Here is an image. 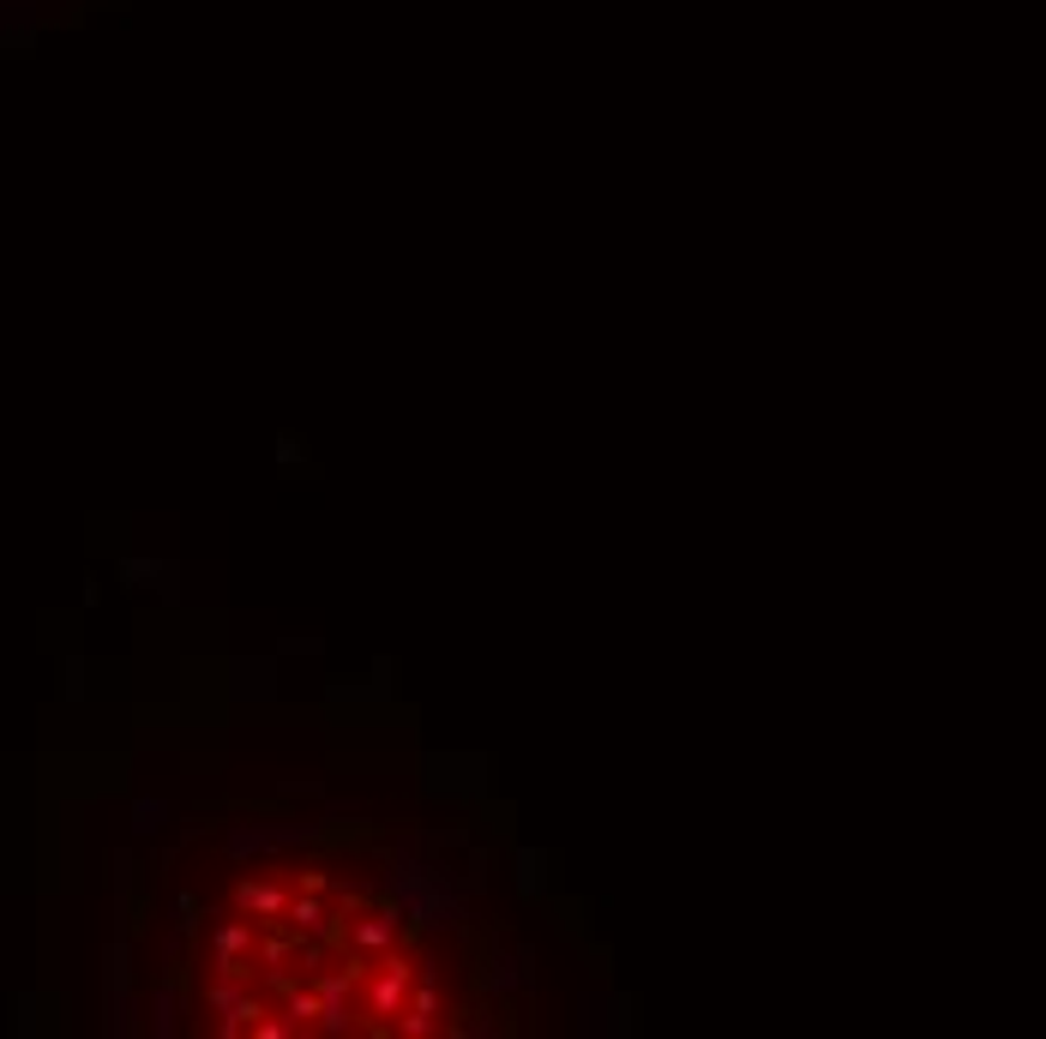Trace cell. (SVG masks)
Masks as SVG:
<instances>
[{"label": "cell", "mask_w": 1046, "mask_h": 1039, "mask_svg": "<svg viewBox=\"0 0 1046 1039\" xmlns=\"http://www.w3.org/2000/svg\"><path fill=\"white\" fill-rule=\"evenodd\" d=\"M391 896H397V913H409L416 926H464V901L451 896L446 871L427 866L416 853H391Z\"/></svg>", "instance_id": "6da1fadb"}, {"label": "cell", "mask_w": 1046, "mask_h": 1039, "mask_svg": "<svg viewBox=\"0 0 1046 1039\" xmlns=\"http://www.w3.org/2000/svg\"><path fill=\"white\" fill-rule=\"evenodd\" d=\"M409 961L404 956H386L379 961V973H373V991H367V998H373V1016H397V1009H404V998H409Z\"/></svg>", "instance_id": "7a4b0ae2"}, {"label": "cell", "mask_w": 1046, "mask_h": 1039, "mask_svg": "<svg viewBox=\"0 0 1046 1039\" xmlns=\"http://www.w3.org/2000/svg\"><path fill=\"white\" fill-rule=\"evenodd\" d=\"M295 841H307V829H301V823H289V829H259V823H241V829H229V841H223V848H229L235 859H247V853L295 848Z\"/></svg>", "instance_id": "3957f363"}, {"label": "cell", "mask_w": 1046, "mask_h": 1039, "mask_svg": "<svg viewBox=\"0 0 1046 1039\" xmlns=\"http://www.w3.org/2000/svg\"><path fill=\"white\" fill-rule=\"evenodd\" d=\"M253 949V931L241 926V919H229V926H217V973H247L241 956Z\"/></svg>", "instance_id": "277c9868"}, {"label": "cell", "mask_w": 1046, "mask_h": 1039, "mask_svg": "<svg viewBox=\"0 0 1046 1039\" xmlns=\"http://www.w3.org/2000/svg\"><path fill=\"white\" fill-rule=\"evenodd\" d=\"M391 938H397V913L349 919V949H391Z\"/></svg>", "instance_id": "5b68a950"}, {"label": "cell", "mask_w": 1046, "mask_h": 1039, "mask_svg": "<svg viewBox=\"0 0 1046 1039\" xmlns=\"http://www.w3.org/2000/svg\"><path fill=\"white\" fill-rule=\"evenodd\" d=\"M241 908L259 913V919H277L289 908V889L283 883H241Z\"/></svg>", "instance_id": "8992f818"}, {"label": "cell", "mask_w": 1046, "mask_h": 1039, "mask_svg": "<svg viewBox=\"0 0 1046 1039\" xmlns=\"http://www.w3.org/2000/svg\"><path fill=\"white\" fill-rule=\"evenodd\" d=\"M289 931H295V938H301V931H307V938H326V931H331V913L326 908H319V901H289Z\"/></svg>", "instance_id": "52a82bcc"}, {"label": "cell", "mask_w": 1046, "mask_h": 1039, "mask_svg": "<svg viewBox=\"0 0 1046 1039\" xmlns=\"http://www.w3.org/2000/svg\"><path fill=\"white\" fill-rule=\"evenodd\" d=\"M488 986L494 991H518L524 986V956H494L488 961Z\"/></svg>", "instance_id": "ba28073f"}, {"label": "cell", "mask_w": 1046, "mask_h": 1039, "mask_svg": "<svg viewBox=\"0 0 1046 1039\" xmlns=\"http://www.w3.org/2000/svg\"><path fill=\"white\" fill-rule=\"evenodd\" d=\"M163 823H169V806H163V799H132V829H139V836H157Z\"/></svg>", "instance_id": "9c48e42d"}, {"label": "cell", "mask_w": 1046, "mask_h": 1039, "mask_svg": "<svg viewBox=\"0 0 1046 1039\" xmlns=\"http://www.w3.org/2000/svg\"><path fill=\"white\" fill-rule=\"evenodd\" d=\"M151 1028H157V1033H175V991H169V986L151 998Z\"/></svg>", "instance_id": "30bf717a"}, {"label": "cell", "mask_w": 1046, "mask_h": 1039, "mask_svg": "<svg viewBox=\"0 0 1046 1039\" xmlns=\"http://www.w3.org/2000/svg\"><path fill=\"white\" fill-rule=\"evenodd\" d=\"M518 889L524 896H541V859L536 853H518Z\"/></svg>", "instance_id": "8fae6325"}, {"label": "cell", "mask_w": 1046, "mask_h": 1039, "mask_svg": "<svg viewBox=\"0 0 1046 1039\" xmlns=\"http://www.w3.org/2000/svg\"><path fill=\"white\" fill-rule=\"evenodd\" d=\"M289 1016H295V1028H301V1021H313V1016H319V991H289Z\"/></svg>", "instance_id": "7c38bea8"}]
</instances>
